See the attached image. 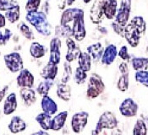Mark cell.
<instances>
[{
  "mask_svg": "<svg viewBox=\"0 0 148 135\" xmlns=\"http://www.w3.org/2000/svg\"><path fill=\"white\" fill-rule=\"evenodd\" d=\"M118 55V50L116 46L114 44L108 45L103 51L101 62L104 65H111L114 62L116 57Z\"/></svg>",
  "mask_w": 148,
  "mask_h": 135,
  "instance_id": "5bb4252c",
  "label": "cell"
},
{
  "mask_svg": "<svg viewBox=\"0 0 148 135\" xmlns=\"http://www.w3.org/2000/svg\"><path fill=\"white\" fill-rule=\"evenodd\" d=\"M8 127L12 134H18L23 132L26 128V123L21 117L14 116L10 120Z\"/></svg>",
  "mask_w": 148,
  "mask_h": 135,
  "instance_id": "d6986e66",
  "label": "cell"
},
{
  "mask_svg": "<svg viewBox=\"0 0 148 135\" xmlns=\"http://www.w3.org/2000/svg\"><path fill=\"white\" fill-rule=\"evenodd\" d=\"M25 20L32 25L36 31L43 36H49L52 34V26L48 22L47 14L43 11L27 12Z\"/></svg>",
  "mask_w": 148,
  "mask_h": 135,
  "instance_id": "6da1fadb",
  "label": "cell"
},
{
  "mask_svg": "<svg viewBox=\"0 0 148 135\" xmlns=\"http://www.w3.org/2000/svg\"><path fill=\"white\" fill-rule=\"evenodd\" d=\"M118 120L114 113L111 112H104L100 117L96 125V129L94 130V135L99 134L104 128L113 129L116 127Z\"/></svg>",
  "mask_w": 148,
  "mask_h": 135,
  "instance_id": "3957f363",
  "label": "cell"
},
{
  "mask_svg": "<svg viewBox=\"0 0 148 135\" xmlns=\"http://www.w3.org/2000/svg\"><path fill=\"white\" fill-rule=\"evenodd\" d=\"M41 106L43 112L47 113L49 115H54L58 112V105L50 96L47 95H43L41 101Z\"/></svg>",
  "mask_w": 148,
  "mask_h": 135,
  "instance_id": "9a60e30c",
  "label": "cell"
},
{
  "mask_svg": "<svg viewBox=\"0 0 148 135\" xmlns=\"http://www.w3.org/2000/svg\"><path fill=\"white\" fill-rule=\"evenodd\" d=\"M86 78H87V72H86L85 70H83L80 67L76 68L75 75H74L75 82L77 85H83L86 82Z\"/></svg>",
  "mask_w": 148,
  "mask_h": 135,
  "instance_id": "836d02e7",
  "label": "cell"
},
{
  "mask_svg": "<svg viewBox=\"0 0 148 135\" xmlns=\"http://www.w3.org/2000/svg\"><path fill=\"white\" fill-rule=\"evenodd\" d=\"M103 51H104V48L100 42L91 44L86 48V52L91 56V59H93V61L95 62H98L101 60Z\"/></svg>",
  "mask_w": 148,
  "mask_h": 135,
  "instance_id": "ffe728a7",
  "label": "cell"
},
{
  "mask_svg": "<svg viewBox=\"0 0 148 135\" xmlns=\"http://www.w3.org/2000/svg\"><path fill=\"white\" fill-rule=\"evenodd\" d=\"M89 113L86 112H76L71 119V127L74 133L80 134L81 133L88 122Z\"/></svg>",
  "mask_w": 148,
  "mask_h": 135,
  "instance_id": "52a82bcc",
  "label": "cell"
},
{
  "mask_svg": "<svg viewBox=\"0 0 148 135\" xmlns=\"http://www.w3.org/2000/svg\"><path fill=\"white\" fill-rule=\"evenodd\" d=\"M35 119L43 130L47 131V130L51 129V123H52V116L51 115L42 112V113H39L36 117Z\"/></svg>",
  "mask_w": 148,
  "mask_h": 135,
  "instance_id": "d4e9b609",
  "label": "cell"
},
{
  "mask_svg": "<svg viewBox=\"0 0 148 135\" xmlns=\"http://www.w3.org/2000/svg\"><path fill=\"white\" fill-rule=\"evenodd\" d=\"M119 71H120L121 74L129 73V67H128V64H127L126 62L121 63L120 65H119Z\"/></svg>",
  "mask_w": 148,
  "mask_h": 135,
  "instance_id": "ee69618b",
  "label": "cell"
},
{
  "mask_svg": "<svg viewBox=\"0 0 148 135\" xmlns=\"http://www.w3.org/2000/svg\"><path fill=\"white\" fill-rule=\"evenodd\" d=\"M112 28L114 30V31L116 34H118L119 35L122 36V37H125V26L117 23L116 21L112 23Z\"/></svg>",
  "mask_w": 148,
  "mask_h": 135,
  "instance_id": "b9f144b4",
  "label": "cell"
},
{
  "mask_svg": "<svg viewBox=\"0 0 148 135\" xmlns=\"http://www.w3.org/2000/svg\"><path fill=\"white\" fill-rule=\"evenodd\" d=\"M57 95L64 101H69L71 98V88L68 84L61 83L58 85Z\"/></svg>",
  "mask_w": 148,
  "mask_h": 135,
  "instance_id": "cb8c5ba5",
  "label": "cell"
},
{
  "mask_svg": "<svg viewBox=\"0 0 148 135\" xmlns=\"http://www.w3.org/2000/svg\"><path fill=\"white\" fill-rule=\"evenodd\" d=\"M117 0H103V14L108 20H113L117 14Z\"/></svg>",
  "mask_w": 148,
  "mask_h": 135,
  "instance_id": "2e32d148",
  "label": "cell"
},
{
  "mask_svg": "<svg viewBox=\"0 0 148 135\" xmlns=\"http://www.w3.org/2000/svg\"><path fill=\"white\" fill-rule=\"evenodd\" d=\"M30 135H50L49 134H47V132L43 131V130H41V131H38L36 133H34V134H32Z\"/></svg>",
  "mask_w": 148,
  "mask_h": 135,
  "instance_id": "7dc6e473",
  "label": "cell"
},
{
  "mask_svg": "<svg viewBox=\"0 0 148 135\" xmlns=\"http://www.w3.org/2000/svg\"><path fill=\"white\" fill-rule=\"evenodd\" d=\"M105 90V85L102 77L97 74H91L89 78L88 87L86 90V96L89 99L98 97Z\"/></svg>",
  "mask_w": 148,
  "mask_h": 135,
  "instance_id": "7a4b0ae2",
  "label": "cell"
},
{
  "mask_svg": "<svg viewBox=\"0 0 148 135\" xmlns=\"http://www.w3.org/2000/svg\"><path fill=\"white\" fill-rule=\"evenodd\" d=\"M8 90H9V86L8 85L4 86L2 90H0V102L3 101V99L4 98V96H5Z\"/></svg>",
  "mask_w": 148,
  "mask_h": 135,
  "instance_id": "f6af8a7d",
  "label": "cell"
},
{
  "mask_svg": "<svg viewBox=\"0 0 148 135\" xmlns=\"http://www.w3.org/2000/svg\"><path fill=\"white\" fill-rule=\"evenodd\" d=\"M16 4L18 3L15 0H0V10L7 11Z\"/></svg>",
  "mask_w": 148,
  "mask_h": 135,
  "instance_id": "60d3db41",
  "label": "cell"
},
{
  "mask_svg": "<svg viewBox=\"0 0 148 135\" xmlns=\"http://www.w3.org/2000/svg\"><path fill=\"white\" fill-rule=\"evenodd\" d=\"M16 82L21 88H32L34 85V76L28 69L23 68L17 76Z\"/></svg>",
  "mask_w": 148,
  "mask_h": 135,
  "instance_id": "9c48e42d",
  "label": "cell"
},
{
  "mask_svg": "<svg viewBox=\"0 0 148 135\" xmlns=\"http://www.w3.org/2000/svg\"><path fill=\"white\" fill-rule=\"evenodd\" d=\"M147 129L146 123H145L142 120H140V119L137 120L136 123L135 124V126H134L133 134L147 135Z\"/></svg>",
  "mask_w": 148,
  "mask_h": 135,
  "instance_id": "8d00e7d4",
  "label": "cell"
},
{
  "mask_svg": "<svg viewBox=\"0 0 148 135\" xmlns=\"http://www.w3.org/2000/svg\"><path fill=\"white\" fill-rule=\"evenodd\" d=\"M146 51H147V54L148 55V43H147V49H146Z\"/></svg>",
  "mask_w": 148,
  "mask_h": 135,
  "instance_id": "f907efd6",
  "label": "cell"
},
{
  "mask_svg": "<svg viewBox=\"0 0 148 135\" xmlns=\"http://www.w3.org/2000/svg\"><path fill=\"white\" fill-rule=\"evenodd\" d=\"M138 105L131 98H127L123 101L119 106L120 113L126 117H133L136 116Z\"/></svg>",
  "mask_w": 148,
  "mask_h": 135,
  "instance_id": "8fae6325",
  "label": "cell"
},
{
  "mask_svg": "<svg viewBox=\"0 0 148 135\" xmlns=\"http://www.w3.org/2000/svg\"><path fill=\"white\" fill-rule=\"evenodd\" d=\"M132 67L136 71L147 70L148 68L147 57H134L131 60Z\"/></svg>",
  "mask_w": 148,
  "mask_h": 135,
  "instance_id": "f1b7e54d",
  "label": "cell"
},
{
  "mask_svg": "<svg viewBox=\"0 0 148 135\" xmlns=\"http://www.w3.org/2000/svg\"><path fill=\"white\" fill-rule=\"evenodd\" d=\"M18 29L20 31V32L21 33L23 36L25 38H26L29 41H32L35 38L34 34L32 32V31L31 30V28L25 24V22H21L18 25Z\"/></svg>",
  "mask_w": 148,
  "mask_h": 135,
  "instance_id": "d6a6232c",
  "label": "cell"
},
{
  "mask_svg": "<svg viewBox=\"0 0 148 135\" xmlns=\"http://www.w3.org/2000/svg\"><path fill=\"white\" fill-rule=\"evenodd\" d=\"M12 31L10 29H4L1 31L0 29V46H5L10 40L12 36Z\"/></svg>",
  "mask_w": 148,
  "mask_h": 135,
  "instance_id": "f35d334b",
  "label": "cell"
},
{
  "mask_svg": "<svg viewBox=\"0 0 148 135\" xmlns=\"http://www.w3.org/2000/svg\"><path fill=\"white\" fill-rule=\"evenodd\" d=\"M55 34H56V36L60 38V37H63V38H65L67 39L70 36H73V33H72V29L70 26L68 25H58L55 28Z\"/></svg>",
  "mask_w": 148,
  "mask_h": 135,
  "instance_id": "1f68e13d",
  "label": "cell"
},
{
  "mask_svg": "<svg viewBox=\"0 0 148 135\" xmlns=\"http://www.w3.org/2000/svg\"><path fill=\"white\" fill-rule=\"evenodd\" d=\"M73 36L76 42H82L86 35V27H85V20H84V11H81L75 18L73 25L71 26Z\"/></svg>",
  "mask_w": 148,
  "mask_h": 135,
  "instance_id": "277c9868",
  "label": "cell"
},
{
  "mask_svg": "<svg viewBox=\"0 0 148 135\" xmlns=\"http://www.w3.org/2000/svg\"><path fill=\"white\" fill-rule=\"evenodd\" d=\"M66 46H67V53L65 55V61L71 63L78 59V57L81 53L80 46L77 45V43L70 37L66 39Z\"/></svg>",
  "mask_w": 148,
  "mask_h": 135,
  "instance_id": "30bf717a",
  "label": "cell"
},
{
  "mask_svg": "<svg viewBox=\"0 0 148 135\" xmlns=\"http://www.w3.org/2000/svg\"><path fill=\"white\" fill-rule=\"evenodd\" d=\"M41 4V0H28L25 4L26 12L37 11Z\"/></svg>",
  "mask_w": 148,
  "mask_h": 135,
  "instance_id": "ab89813d",
  "label": "cell"
},
{
  "mask_svg": "<svg viewBox=\"0 0 148 135\" xmlns=\"http://www.w3.org/2000/svg\"><path fill=\"white\" fill-rule=\"evenodd\" d=\"M20 5L16 4L13 8L10 9L9 10L5 11V18L10 23L17 22L20 20Z\"/></svg>",
  "mask_w": 148,
  "mask_h": 135,
  "instance_id": "83f0119b",
  "label": "cell"
},
{
  "mask_svg": "<svg viewBox=\"0 0 148 135\" xmlns=\"http://www.w3.org/2000/svg\"><path fill=\"white\" fill-rule=\"evenodd\" d=\"M17 108V99L14 93L10 94L3 104V113L4 115H10L15 112Z\"/></svg>",
  "mask_w": 148,
  "mask_h": 135,
  "instance_id": "44dd1931",
  "label": "cell"
},
{
  "mask_svg": "<svg viewBox=\"0 0 148 135\" xmlns=\"http://www.w3.org/2000/svg\"><path fill=\"white\" fill-rule=\"evenodd\" d=\"M135 79L138 83L148 88V71L147 70L136 71L135 74Z\"/></svg>",
  "mask_w": 148,
  "mask_h": 135,
  "instance_id": "d590c367",
  "label": "cell"
},
{
  "mask_svg": "<svg viewBox=\"0 0 148 135\" xmlns=\"http://www.w3.org/2000/svg\"><path fill=\"white\" fill-rule=\"evenodd\" d=\"M67 117H68L67 112H61L58 113L53 118H52L51 129L53 131H59L64 126Z\"/></svg>",
  "mask_w": 148,
  "mask_h": 135,
  "instance_id": "603a6c76",
  "label": "cell"
},
{
  "mask_svg": "<svg viewBox=\"0 0 148 135\" xmlns=\"http://www.w3.org/2000/svg\"><path fill=\"white\" fill-rule=\"evenodd\" d=\"M53 86V80L51 79H44L43 81H42L37 88H36V91L39 95H48L49 90H51V88Z\"/></svg>",
  "mask_w": 148,
  "mask_h": 135,
  "instance_id": "f546056e",
  "label": "cell"
},
{
  "mask_svg": "<svg viewBox=\"0 0 148 135\" xmlns=\"http://www.w3.org/2000/svg\"><path fill=\"white\" fill-rule=\"evenodd\" d=\"M3 59L6 67L11 73H17L23 69L24 63L22 57L19 52H14L6 54L3 57Z\"/></svg>",
  "mask_w": 148,
  "mask_h": 135,
  "instance_id": "5b68a950",
  "label": "cell"
},
{
  "mask_svg": "<svg viewBox=\"0 0 148 135\" xmlns=\"http://www.w3.org/2000/svg\"><path fill=\"white\" fill-rule=\"evenodd\" d=\"M91 56L86 52H81L78 57V65L86 72H88L91 68Z\"/></svg>",
  "mask_w": 148,
  "mask_h": 135,
  "instance_id": "4316f807",
  "label": "cell"
},
{
  "mask_svg": "<svg viewBox=\"0 0 148 135\" xmlns=\"http://www.w3.org/2000/svg\"><path fill=\"white\" fill-rule=\"evenodd\" d=\"M131 10V0H121V4L117 11L115 21L124 26L128 24Z\"/></svg>",
  "mask_w": 148,
  "mask_h": 135,
  "instance_id": "8992f818",
  "label": "cell"
},
{
  "mask_svg": "<svg viewBox=\"0 0 148 135\" xmlns=\"http://www.w3.org/2000/svg\"><path fill=\"white\" fill-rule=\"evenodd\" d=\"M47 53V48L39 42H32L30 46V54L34 58H41Z\"/></svg>",
  "mask_w": 148,
  "mask_h": 135,
  "instance_id": "484cf974",
  "label": "cell"
},
{
  "mask_svg": "<svg viewBox=\"0 0 148 135\" xmlns=\"http://www.w3.org/2000/svg\"><path fill=\"white\" fill-rule=\"evenodd\" d=\"M71 76H72V68L70 65V63L65 61L64 63V74H63L62 80H61L62 83L67 84L71 79Z\"/></svg>",
  "mask_w": 148,
  "mask_h": 135,
  "instance_id": "74e56055",
  "label": "cell"
},
{
  "mask_svg": "<svg viewBox=\"0 0 148 135\" xmlns=\"http://www.w3.org/2000/svg\"><path fill=\"white\" fill-rule=\"evenodd\" d=\"M118 55L120 57V58H121L123 61H125L126 63H128V62L130 61V54H129V52H128V48H127L126 46H123L120 48V50L118 52Z\"/></svg>",
  "mask_w": 148,
  "mask_h": 135,
  "instance_id": "7bdbcfd3",
  "label": "cell"
},
{
  "mask_svg": "<svg viewBox=\"0 0 148 135\" xmlns=\"http://www.w3.org/2000/svg\"><path fill=\"white\" fill-rule=\"evenodd\" d=\"M61 40L58 37H54L50 42V57L49 61L53 62L56 64L60 63L61 58Z\"/></svg>",
  "mask_w": 148,
  "mask_h": 135,
  "instance_id": "4fadbf2b",
  "label": "cell"
},
{
  "mask_svg": "<svg viewBox=\"0 0 148 135\" xmlns=\"http://www.w3.org/2000/svg\"><path fill=\"white\" fill-rule=\"evenodd\" d=\"M76 0H66V4L69 5V6H70L73 3H75Z\"/></svg>",
  "mask_w": 148,
  "mask_h": 135,
  "instance_id": "c3c4849f",
  "label": "cell"
},
{
  "mask_svg": "<svg viewBox=\"0 0 148 135\" xmlns=\"http://www.w3.org/2000/svg\"><path fill=\"white\" fill-rule=\"evenodd\" d=\"M6 25V18L5 15L0 14V29L3 28Z\"/></svg>",
  "mask_w": 148,
  "mask_h": 135,
  "instance_id": "bcb514c9",
  "label": "cell"
},
{
  "mask_svg": "<svg viewBox=\"0 0 148 135\" xmlns=\"http://www.w3.org/2000/svg\"><path fill=\"white\" fill-rule=\"evenodd\" d=\"M82 10L77 9V8H73V9H67L63 12L60 19V25H68L70 26L69 24L73 23L75 18L77 16V14L81 11ZM71 27V26H70Z\"/></svg>",
  "mask_w": 148,
  "mask_h": 135,
  "instance_id": "ac0fdd59",
  "label": "cell"
},
{
  "mask_svg": "<svg viewBox=\"0 0 148 135\" xmlns=\"http://www.w3.org/2000/svg\"><path fill=\"white\" fill-rule=\"evenodd\" d=\"M103 0H97L93 3L90 9V20L93 24L98 25L103 20Z\"/></svg>",
  "mask_w": 148,
  "mask_h": 135,
  "instance_id": "7c38bea8",
  "label": "cell"
},
{
  "mask_svg": "<svg viewBox=\"0 0 148 135\" xmlns=\"http://www.w3.org/2000/svg\"><path fill=\"white\" fill-rule=\"evenodd\" d=\"M130 24L137 29L140 33L141 35H144L146 32V30H147V24L145 20L143 19V17L141 16H135L131 20H130Z\"/></svg>",
  "mask_w": 148,
  "mask_h": 135,
  "instance_id": "4dcf8cb0",
  "label": "cell"
},
{
  "mask_svg": "<svg viewBox=\"0 0 148 135\" xmlns=\"http://www.w3.org/2000/svg\"><path fill=\"white\" fill-rule=\"evenodd\" d=\"M141 35H142L140 33V31L136 29L130 23L126 25L125 29V38L131 47L138 46L140 44Z\"/></svg>",
  "mask_w": 148,
  "mask_h": 135,
  "instance_id": "ba28073f",
  "label": "cell"
},
{
  "mask_svg": "<svg viewBox=\"0 0 148 135\" xmlns=\"http://www.w3.org/2000/svg\"><path fill=\"white\" fill-rule=\"evenodd\" d=\"M117 88L119 90L125 92L129 88V73L121 74V76L119 77V81L117 83Z\"/></svg>",
  "mask_w": 148,
  "mask_h": 135,
  "instance_id": "e575fe53",
  "label": "cell"
},
{
  "mask_svg": "<svg viewBox=\"0 0 148 135\" xmlns=\"http://www.w3.org/2000/svg\"><path fill=\"white\" fill-rule=\"evenodd\" d=\"M91 1H92V0H83V2H84L85 3H89Z\"/></svg>",
  "mask_w": 148,
  "mask_h": 135,
  "instance_id": "681fc988",
  "label": "cell"
},
{
  "mask_svg": "<svg viewBox=\"0 0 148 135\" xmlns=\"http://www.w3.org/2000/svg\"><path fill=\"white\" fill-rule=\"evenodd\" d=\"M58 64L48 61V63L46 64V66L42 69L40 75L42 76V78L44 79H53L56 78L58 74Z\"/></svg>",
  "mask_w": 148,
  "mask_h": 135,
  "instance_id": "e0dca14e",
  "label": "cell"
},
{
  "mask_svg": "<svg viewBox=\"0 0 148 135\" xmlns=\"http://www.w3.org/2000/svg\"><path fill=\"white\" fill-rule=\"evenodd\" d=\"M20 95L24 103L28 106L34 104L36 101V92L32 88H21L20 90Z\"/></svg>",
  "mask_w": 148,
  "mask_h": 135,
  "instance_id": "7402d4cb",
  "label": "cell"
}]
</instances>
